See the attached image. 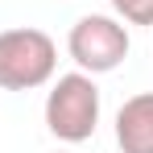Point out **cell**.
<instances>
[{
    "instance_id": "obj_3",
    "label": "cell",
    "mask_w": 153,
    "mask_h": 153,
    "mask_svg": "<svg viewBox=\"0 0 153 153\" xmlns=\"http://www.w3.org/2000/svg\"><path fill=\"white\" fill-rule=\"evenodd\" d=\"M128 50H132L128 25L120 17H108V13H87L66 33V54L75 58V66L83 75H108V71H116L128 58Z\"/></svg>"
},
{
    "instance_id": "obj_5",
    "label": "cell",
    "mask_w": 153,
    "mask_h": 153,
    "mask_svg": "<svg viewBox=\"0 0 153 153\" xmlns=\"http://www.w3.org/2000/svg\"><path fill=\"white\" fill-rule=\"evenodd\" d=\"M124 25H153V0H108Z\"/></svg>"
},
{
    "instance_id": "obj_6",
    "label": "cell",
    "mask_w": 153,
    "mask_h": 153,
    "mask_svg": "<svg viewBox=\"0 0 153 153\" xmlns=\"http://www.w3.org/2000/svg\"><path fill=\"white\" fill-rule=\"evenodd\" d=\"M58 153H75V149H58Z\"/></svg>"
},
{
    "instance_id": "obj_4",
    "label": "cell",
    "mask_w": 153,
    "mask_h": 153,
    "mask_svg": "<svg viewBox=\"0 0 153 153\" xmlns=\"http://www.w3.org/2000/svg\"><path fill=\"white\" fill-rule=\"evenodd\" d=\"M116 145H120V153H153V91H141L120 103Z\"/></svg>"
},
{
    "instance_id": "obj_2",
    "label": "cell",
    "mask_w": 153,
    "mask_h": 153,
    "mask_svg": "<svg viewBox=\"0 0 153 153\" xmlns=\"http://www.w3.org/2000/svg\"><path fill=\"white\" fill-rule=\"evenodd\" d=\"M58 71V46L46 29L17 25L0 33V87L4 91H37Z\"/></svg>"
},
{
    "instance_id": "obj_1",
    "label": "cell",
    "mask_w": 153,
    "mask_h": 153,
    "mask_svg": "<svg viewBox=\"0 0 153 153\" xmlns=\"http://www.w3.org/2000/svg\"><path fill=\"white\" fill-rule=\"evenodd\" d=\"M46 128L58 141H66V145H83V141L95 137V128H100V87H95V75L71 71V75L50 79Z\"/></svg>"
}]
</instances>
